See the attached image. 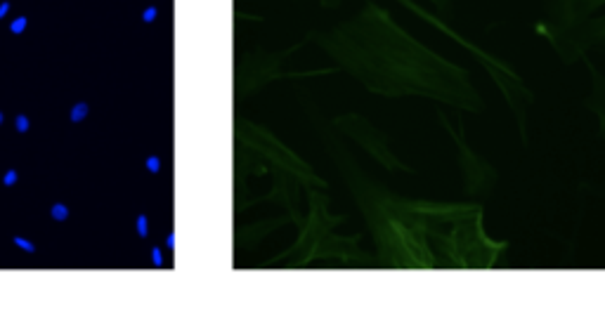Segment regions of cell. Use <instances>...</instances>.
<instances>
[{"mask_svg": "<svg viewBox=\"0 0 605 309\" xmlns=\"http://www.w3.org/2000/svg\"><path fill=\"white\" fill-rule=\"evenodd\" d=\"M166 245H168V248L173 250V245H175V234H173V231L168 234V239H166Z\"/></svg>", "mask_w": 605, "mask_h": 309, "instance_id": "7c38bea8", "label": "cell"}, {"mask_svg": "<svg viewBox=\"0 0 605 309\" xmlns=\"http://www.w3.org/2000/svg\"><path fill=\"white\" fill-rule=\"evenodd\" d=\"M145 165H147V170L151 173V175H159V173H161V156H156V154L147 156Z\"/></svg>", "mask_w": 605, "mask_h": 309, "instance_id": "8992f818", "label": "cell"}, {"mask_svg": "<svg viewBox=\"0 0 605 309\" xmlns=\"http://www.w3.org/2000/svg\"><path fill=\"white\" fill-rule=\"evenodd\" d=\"M26 26H28V19H26V17H17L14 22H10V33H12V36H22Z\"/></svg>", "mask_w": 605, "mask_h": 309, "instance_id": "277c9868", "label": "cell"}, {"mask_svg": "<svg viewBox=\"0 0 605 309\" xmlns=\"http://www.w3.org/2000/svg\"><path fill=\"white\" fill-rule=\"evenodd\" d=\"M7 10H10V2H7V0H2V2H0V19L7 14Z\"/></svg>", "mask_w": 605, "mask_h": 309, "instance_id": "8fae6325", "label": "cell"}, {"mask_svg": "<svg viewBox=\"0 0 605 309\" xmlns=\"http://www.w3.org/2000/svg\"><path fill=\"white\" fill-rule=\"evenodd\" d=\"M2 121H5V116H2V111H0V125H2Z\"/></svg>", "mask_w": 605, "mask_h": 309, "instance_id": "4fadbf2b", "label": "cell"}, {"mask_svg": "<svg viewBox=\"0 0 605 309\" xmlns=\"http://www.w3.org/2000/svg\"><path fill=\"white\" fill-rule=\"evenodd\" d=\"M69 215H71V213H69L67 203H59V201L52 203V208H50V217H52L54 222H67Z\"/></svg>", "mask_w": 605, "mask_h": 309, "instance_id": "7a4b0ae2", "label": "cell"}, {"mask_svg": "<svg viewBox=\"0 0 605 309\" xmlns=\"http://www.w3.org/2000/svg\"><path fill=\"white\" fill-rule=\"evenodd\" d=\"M135 229H137V236H140V239H147L149 236V222H147V215H145V213L137 215V220H135Z\"/></svg>", "mask_w": 605, "mask_h": 309, "instance_id": "3957f363", "label": "cell"}, {"mask_svg": "<svg viewBox=\"0 0 605 309\" xmlns=\"http://www.w3.org/2000/svg\"><path fill=\"white\" fill-rule=\"evenodd\" d=\"M17 179H19L17 170H7V173L2 175V184H5V187H14V184H17Z\"/></svg>", "mask_w": 605, "mask_h": 309, "instance_id": "30bf717a", "label": "cell"}, {"mask_svg": "<svg viewBox=\"0 0 605 309\" xmlns=\"http://www.w3.org/2000/svg\"><path fill=\"white\" fill-rule=\"evenodd\" d=\"M156 14H159V7H156V5H149V7L142 10V22H145V24H151V22L156 19Z\"/></svg>", "mask_w": 605, "mask_h": 309, "instance_id": "ba28073f", "label": "cell"}, {"mask_svg": "<svg viewBox=\"0 0 605 309\" xmlns=\"http://www.w3.org/2000/svg\"><path fill=\"white\" fill-rule=\"evenodd\" d=\"M151 262H154V267H163V262H166L159 245H154V248H151Z\"/></svg>", "mask_w": 605, "mask_h": 309, "instance_id": "9c48e42d", "label": "cell"}, {"mask_svg": "<svg viewBox=\"0 0 605 309\" xmlns=\"http://www.w3.org/2000/svg\"><path fill=\"white\" fill-rule=\"evenodd\" d=\"M88 113H90V107L85 104V102H78V104H73L71 107V111H69V121L71 123H81L88 118Z\"/></svg>", "mask_w": 605, "mask_h": 309, "instance_id": "6da1fadb", "label": "cell"}, {"mask_svg": "<svg viewBox=\"0 0 605 309\" xmlns=\"http://www.w3.org/2000/svg\"><path fill=\"white\" fill-rule=\"evenodd\" d=\"M28 128H31V121H28V116H24V113H19L17 118H14V130L19 134L28 132Z\"/></svg>", "mask_w": 605, "mask_h": 309, "instance_id": "52a82bcc", "label": "cell"}, {"mask_svg": "<svg viewBox=\"0 0 605 309\" xmlns=\"http://www.w3.org/2000/svg\"><path fill=\"white\" fill-rule=\"evenodd\" d=\"M12 243L19 248V250L28 253V255H33V253H36V245H33V241H26V239H22V236H12Z\"/></svg>", "mask_w": 605, "mask_h": 309, "instance_id": "5b68a950", "label": "cell"}]
</instances>
